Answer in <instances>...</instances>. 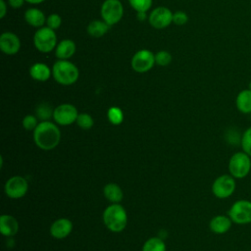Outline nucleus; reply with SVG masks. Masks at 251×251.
Wrapping results in <instances>:
<instances>
[{"mask_svg":"<svg viewBox=\"0 0 251 251\" xmlns=\"http://www.w3.org/2000/svg\"><path fill=\"white\" fill-rule=\"evenodd\" d=\"M36 145L43 150H51L55 148L61 137L59 128L51 122H41L38 124L33 133Z\"/></svg>","mask_w":251,"mask_h":251,"instance_id":"1","label":"nucleus"},{"mask_svg":"<svg viewBox=\"0 0 251 251\" xmlns=\"http://www.w3.org/2000/svg\"><path fill=\"white\" fill-rule=\"evenodd\" d=\"M52 75L58 83L63 85H71L78 79L79 71L77 67L70 61L58 60L53 65Z\"/></svg>","mask_w":251,"mask_h":251,"instance_id":"2","label":"nucleus"},{"mask_svg":"<svg viewBox=\"0 0 251 251\" xmlns=\"http://www.w3.org/2000/svg\"><path fill=\"white\" fill-rule=\"evenodd\" d=\"M103 221L106 226L114 231L120 232L126 226V213L124 207L118 203L108 206L103 213Z\"/></svg>","mask_w":251,"mask_h":251,"instance_id":"3","label":"nucleus"},{"mask_svg":"<svg viewBox=\"0 0 251 251\" xmlns=\"http://www.w3.org/2000/svg\"><path fill=\"white\" fill-rule=\"evenodd\" d=\"M251 171V157L243 151L235 152L228 161V172L234 178H244Z\"/></svg>","mask_w":251,"mask_h":251,"instance_id":"4","label":"nucleus"},{"mask_svg":"<svg viewBox=\"0 0 251 251\" xmlns=\"http://www.w3.org/2000/svg\"><path fill=\"white\" fill-rule=\"evenodd\" d=\"M227 216L236 225L251 224V201L240 199L235 201L229 208Z\"/></svg>","mask_w":251,"mask_h":251,"instance_id":"5","label":"nucleus"},{"mask_svg":"<svg viewBox=\"0 0 251 251\" xmlns=\"http://www.w3.org/2000/svg\"><path fill=\"white\" fill-rule=\"evenodd\" d=\"M33 43L38 51L42 53H48L54 50L57 46V35L54 29L48 26H42L35 31L33 36Z\"/></svg>","mask_w":251,"mask_h":251,"instance_id":"6","label":"nucleus"},{"mask_svg":"<svg viewBox=\"0 0 251 251\" xmlns=\"http://www.w3.org/2000/svg\"><path fill=\"white\" fill-rule=\"evenodd\" d=\"M124 15L123 4L119 0H105L101 6L102 20L110 26L118 24Z\"/></svg>","mask_w":251,"mask_h":251,"instance_id":"7","label":"nucleus"},{"mask_svg":"<svg viewBox=\"0 0 251 251\" xmlns=\"http://www.w3.org/2000/svg\"><path fill=\"white\" fill-rule=\"evenodd\" d=\"M235 178L230 175H222L218 176L212 184L213 194L220 199L228 198L235 190Z\"/></svg>","mask_w":251,"mask_h":251,"instance_id":"8","label":"nucleus"},{"mask_svg":"<svg viewBox=\"0 0 251 251\" xmlns=\"http://www.w3.org/2000/svg\"><path fill=\"white\" fill-rule=\"evenodd\" d=\"M155 62V54H153L151 51L147 49H142L137 51L131 58V68L136 73H146L150 71Z\"/></svg>","mask_w":251,"mask_h":251,"instance_id":"9","label":"nucleus"},{"mask_svg":"<svg viewBox=\"0 0 251 251\" xmlns=\"http://www.w3.org/2000/svg\"><path fill=\"white\" fill-rule=\"evenodd\" d=\"M78 113L76 108L72 104H61L55 108L53 118L55 122L62 126H68L76 122Z\"/></svg>","mask_w":251,"mask_h":251,"instance_id":"10","label":"nucleus"},{"mask_svg":"<svg viewBox=\"0 0 251 251\" xmlns=\"http://www.w3.org/2000/svg\"><path fill=\"white\" fill-rule=\"evenodd\" d=\"M173 13L167 7H157L149 15V24L158 29L167 27L173 22Z\"/></svg>","mask_w":251,"mask_h":251,"instance_id":"11","label":"nucleus"},{"mask_svg":"<svg viewBox=\"0 0 251 251\" xmlns=\"http://www.w3.org/2000/svg\"><path fill=\"white\" fill-rule=\"evenodd\" d=\"M27 181L20 176H12L5 184V192L11 198H21L27 191Z\"/></svg>","mask_w":251,"mask_h":251,"instance_id":"12","label":"nucleus"},{"mask_svg":"<svg viewBox=\"0 0 251 251\" xmlns=\"http://www.w3.org/2000/svg\"><path fill=\"white\" fill-rule=\"evenodd\" d=\"M21 47V41L19 37L10 31L3 32L0 35V49L7 55H14L18 53Z\"/></svg>","mask_w":251,"mask_h":251,"instance_id":"13","label":"nucleus"},{"mask_svg":"<svg viewBox=\"0 0 251 251\" xmlns=\"http://www.w3.org/2000/svg\"><path fill=\"white\" fill-rule=\"evenodd\" d=\"M232 225V221L228 216L218 215L215 216L209 223V227L212 232L216 234H224L227 232Z\"/></svg>","mask_w":251,"mask_h":251,"instance_id":"14","label":"nucleus"},{"mask_svg":"<svg viewBox=\"0 0 251 251\" xmlns=\"http://www.w3.org/2000/svg\"><path fill=\"white\" fill-rule=\"evenodd\" d=\"M72 229H73V224L70 220L59 219L52 224L50 227V232L53 237L62 239L68 236L71 233Z\"/></svg>","mask_w":251,"mask_h":251,"instance_id":"15","label":"nucleus"},{"mask_svg":"<svg viewBox=\"0 0 251 251\" xmlns=\"http://www.w3.org/2000/svg\"><path fill=\"white\" fill-rule=\"evenodd\" d=\"M17 220L10 215H2L0 218V231L5 236H12L18 232Z\"/></svg>","mask_w":251,"mask_h":251,"instance_id":"16","label":"nucleus"},{"mask_svg":"<svg viewBox=\"0 0 251 251\" xmlns=\"http://www.w3.org/2000/svg\"><path fill=\"white\" fill-rule=\"evenodd\" d=\"M75 52V44L71 39L62 40L57 46L55 50L56 57L59 60H68L71 58Z\"/></svg>","mask_w":251,"mask_h":251,"instance_id":"17","label":"nucleus"},{"mask_svg":"<svg viewBox=\"0 0 251 251\" xmlns=\"http://www.w3.org/2000/svg\"><path fill=\"white\" fill-rule=\"evenodd\" d=\"M236 109L242 114H251V90H241L235 98Z\"/></svg>","mask_w":251,"mask_h":251,"instance_id":"18","label":"nucleus"},{"mask_svg":"<svg viewBox=\"0 0 251 251\" xmlns=\"http://www.w3.org/2000/svg\"><path fill=\"white\" fill-rule=\"evenodd\" d=\"M25 22L34 27H42V25L46 23L45 15L42 11L36 8H29L25 13Z\"/></svg>","mask_w":251,"mask_h":251,"instance_id":"19","label":"nucleus"},{"mask_svg":"<svg viewBox=\"0 0 251 251\" xmlns=\"http://www.w3.org/2000/svg\"><path fill=\"white\" fill-rule=\"evenodd\" d=\"M29 75L37 81H46L52 75V70L43 63H35L30 67Z\"/></svg>","mask_w":251,"mask_h":251,"instance_id":"20","label":"nucleus"},{"mask_svg":"<svg viewBox=\"0 0 251 251\" xmlns=\"http://www.w3.org/2000/svg\"><path fill=\"white\" fill-rule=\"evenodd\" d=\"M110 25L108 24H106L103 20H94L92 22L89 23V25H87V32L90 36L92 37H101L104 34L107 33V31L109 30Z\"/></svg>","mask_w":251,"mask_h":251,"instance_id":"21","label":"nucleus"},{"mask_svg":"<svg viewBox=\"0 0 251 251\" xmlns=\"http://www.w3.org/2000/svg\"><path fill=\"white\" fill-rule=\"evenodd\" d=\"M104 195L109 201L113 203L121 202L124 196L121 187L116 183L106 184L104 187Z\"/></svg>","mask_w":251,"mask_h":251,"instance_id":"22","label":"nucleus"},{"mask_svg":"<svg viewBox=\"0 0 251 251\" xmlns=\"http://www.w3.org/2000/svg\"><path fill=\"white\" fill-rule=\"evenodd\" d=\"M142 251H166V245L161 238L152 237L144 243Z\"/></svg>","mask_w":251,"mask_h":251,"instance_id":"23","label":"nucleus"},{"mask_svg":"<svg viewBox=\"0 0 251 251\" xmlns=\"http://www.w3.org/2000/svg\"><path fill=\"white\" fill-rule=\"evenodd\" d=\"M240 145L242 151L251 157V126L243 131L240 138Z\"/></svg>","mask_w":251,"mask_h":251,"instance_id":"24","label":"nucleus"},{"mask_svg":"<svg viewBox=\"0 0 251 251\" xmlns=\"http://www.w3.org/2000/svg\"><path fill=\"white\" fill-rule=\"evenodd\" d=\"M108 120L113 125H120L124 120L123 111L119 107H111L107 113Z\"/></svg>","mask_w":251,"mask_h":251,"instance_id":"25","label":"nucleus"},{"mask_svg":"<svg viewBox=\"0 0 251 251\" xmlns=\"http://www.w3.org/2000/svg\"><path fill=\"white\" fill-rule=\"evenodd\" d=\"M76 124L82 129H89L90 127H92L94 122H93L92 117L89 114L81 113V114H78V116H77Z\"/></svg>","mask_w":251,"mask_h":251,"instance_id":"26","label":"nucleus"},{"mask_svg":"<svg viewBox=\"0 0 251 251\" xmlns=\"http://www.w3.org/2000/svg\"><path fill=\"white\" fill-rule=\"evenodd\" d=\"M130 6L138 12H147L152 6V0H128Z\"/></svg>","mask_w":251,"mask_h":251,"instance_id":"27","label":"nucleus"},{"mask_svg":"<svg viewBox=\"0 0 251 251\" xmlns=\"http://www.w3.org/2000/svg\"><path fill=\"white\" fill-rule=\"evenodd\" d=\"M172 55L170 52L166 51V50H162V51H159L155 54V62L157 65L159 66H162V67H165V66H168L171 64L172 62Z\"/></svg>","mask_w":251,"mask_h":251,"instance_id":"28","label":"nucleus"},{"mask_svg":"<svg viewBox=\"0 0 251 251\" xmlns=\"http://www.w3.org/2000/svg\"><path fill=\"white\" fill-rule=\"evenodd\" d=\"M36 115L38 118H40L41 120H47L49 119L51 116H53V112L50 105H48L47 103H41L36 107Z\"/></svg>","mask_w":251,"mask_h":251,"instance_id":"29","label":"nucleus"},{"mask_svg":"<svg viewBox=\"0 0 251 251\" xmlns=\"http://www.w3.org/2000/svg\"><path fill=\"white\" fill-rule=\"evenodd\" d=\"M62 24V19L58 14H51L46 19V25L52 29H57Z\"/></svg>","mask_w":251,"mask_h":251,"instance_id":"30","label":"nucleus"},{"mask_svg":"<svg viewBox=\"0 0 251 251\" xmlns=\"http://www.w3.org/2000/svg\"><path fill=\"white\" fill-rule=\"evenodd\" d=\"M23 126L26 130H34L38 126L37 119L32 115H27L23 120Z\"/></svg>","mask_w":251,"mask_h":251,"instance_id":"31","label":"nucleus"},{"mask_svg":"<svg viewBox=\"0 0 251 251\" xmlns=\"http://www.w3.org/2000/svg\"><path fill=\"white\" fill-rule=\"evenodd\" d=\"M188 21V16L185 12L177 11L173 15V23L176 25H185Z\"/></svg>","mask_w":251,"mask_h":251,"instance_id":"32","label":"nucleus"},{"mask_svg":"<svg viewBox=\"0 0 251 251\" xmlns=\"http://www.w3.org/2000/svg\"><path fill=\"white\" fill-rule=\"evenodd\" d=\"M25 1V0H8L9 5H10L12 8H14V9H19V8H21V7L23 6V4H24Z\"/></svg>","mask_w":251,"mask_h":251,"instance_id":"33","label":"nucleus"},{"mask_svg":"<svg viewBox=\"0 0 251 251\" xmlns=\"http://www.w3.org/2000/svg\"><path fill=\"white\" fill-rule=\"evenodd\" d=\"M0 7H1V13H0V18H4L7 12V6L4 0H0Z\"/></svg>","mask_w":251,"mask_h":251,"instance_id":"34","label":"nucleus"},{"mask_svg":"<svg viewBox=\"0 0 251 251\" xmlns=\"http://www.w3.org/2000/svg\"><path fill=\"white\" fill-rule=\"evenodd\" d=\"M137 18H138V20H141V21L145 20L146 19V12H138L137 13Z\"/></svg>","mask_w":251,"mask_h":251,"instance_id":"35","label":"nucleus"},{"mask_svg":"<svg viewBox=\"0 0 251 251\" xmlns=\"http://www.w3.org/2000/svg\"><path fill=\"white\" fill-rule=\"evenodd\" d=\"M27 3H30V4H39V3H42L44 2L45 0H25Z\"/></svg>","mask_w":251,"mask_h":251,"instance_id":"36","label":"nucleus"},{"mask_svg":"<svg viewBox=\"0 0 251 251\" xmlns=\"http://www.w3.org/2000/svg\"><path fill=\"white\" fill-rule=\"evenodd\" d=\"M248 89L251 90V80H250V82H249V84H248Z\"/></svg>","mask_w":251,"mask_h":251,"instance_id":"37","label":"nucleus"},{"mask_svg":"<svg viewBox=\"0 0 251 251\" xmlns=\"http://www.w3.org/2000/svg\"><path fill=\"white\" fill-rule=\"evenodd\" d=\"M250 117H251V114H250Z\"/></svg>","mask_w":251,"mask_h":251,"instance_id":"38","label":"nucleus"}]
</instances>
